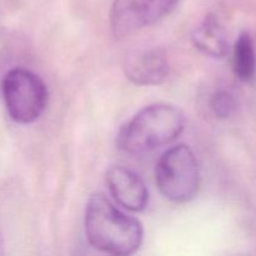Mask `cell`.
<instances>
[{
	"mask_svg": "<svg viewBox=\"0 0 256 256\" xmlns=\"http://www.w3.org/2000/svg\"><path fill=\"white\" fill-rule=\"evenodd\" d=\"M85 232L95 249L114 256L134 254L144 238L139 220L122 212L102 194L92 195L88 202Z\"/></svg>",
	"mask_w": 256,
	"mask_h": 256,
	"instance_id": "1",
	"label": "cell"
},
{
	"mask_svg": "<svg viewBox=\"0 0 256 256\" xmlns=\"http://www.w3.org/2000/svg\"><path fill=\"white\" fill-rule=\"evenodd\" d=\"M184 126L185 116L179 108L169 104L149 105L122 128L118 146L134 155L150 152L176 140Z\"/></svg>",
	"mask_w": 256,
	"mask_h": 256,
	"instance_id": "2",
	"label": "cell"
},
{
	"mask_svg": "<svg viewBox=\"0 0 256 256\" xmlns=\"http://www.w3.org/2000/svg\"><path fill=\"white\" fill-rule=\"evenodd\" d=\"M160 192L174 202H186L196 196L200 172L195 154L188 145L179 144L162 155L155 169Z\"/></svg>",
	"mask_w": 256,
	"mask_h": 256,
	"instance_id": "3",
	"label": "cell"
},
{
	"mask_svg": "<svg viewBox=\"0 0 256 256\" xmlns=\"http://www.w3.org/2000/svg\"><path fill=\"white\" fill-rule=\"evenodd\" d=\"M2 90L10 118L19 124L34 122L46 108V85L39 75L24 68L8 72Z\"/></svg>",
	"mask_w": 256,
	"mask_h": 256,
	"instance_id": "4",
	"label": "cell"
},
{
	"mask_svg": "<svg viewBox=\"0 0 256 256\" xmlns=\"http://www.w3.org/2000/svg\"><path fill=\"white\" fill-rule=\"evenodd\" d=\"M179 0H114L110 25L116 38H126L166 16Z\"/></svg>",
	"mask_w": 256,
	"mask_h": 256,
	"instance_id": "5",
	"label": "cell"
},
{
	"mask_svg": "<svg viewBox=\"0 0 256 256\" xmlns=\"http://www.w3.org/2000/svg\"><path fill=\"white\" fill-rule=\"evenodd\" d=\"M108 189L115 202L124 209L139 212L146 208L149 192L142 178L128 168L115 165L106 172Z\"/></svg>",
	"mask_w": 256,
	"mask_h": 256,
	"instance_id": "6",
	"label": "cell"
},
{
	"mask_svg": "<svg viewBox=\"0 0 256 256\" xmlns=\"http://www.w3.org/2000/svg\"><path fill=\"white\" fill-rule=\"evenodd\" d=\"M124 72L134 84L159 85L169 75V62L162 50H142L126 58Z\"/></svg>",
	"mask_w": 256,
	"mask_h": 256,
	"instance_id": "7",
	"label": "cell"
},
{
	"mask_svg": "<svg viewBox=\"0 0 256 256\" xmlns=\"http://www.w3.org/2000/svg\"><path fill=\"white\" fill-rule=\"evenodd\" d=\"M194 45L204 54L212 58L224 56L229 49L224 28L214 15H208L192 34Z\"/></svg>",
	"mask_w": 256,
	"mask_h": 256,
	"instance_id": "8",
	"label": "cell"
},
{
	"mask_svg": "<svg viewBox=\"0 0 256 256\" xmlns=\"http://www.w3.org/2000/svg\"><path fill=\"white\" fill-rule=\"evenodd\" d=\"M234 72L242 82H250L255 76L256 56L254 42L248 32H242L235 42Z\"/></svg>",
	"mask_w": 256,
	"mask_h": 256,
	"instance_id": "9",
	"label": "cell"
},
{
	"mask_svg": "<svg viewBox=\"0 0 256 256\" xmlns=\"http://www.w3.org/2000/svg\"><path fill=\"white\" fill-rule=\"evenodd\" d=\"M210 109L215 116L220 119H226L235 112L238 102L234 95L226 90H218L210 98Z\"/></svg>",
	"mask_w": 256,
	"mask_h": 256,
	"instance_id": "10",
	"label": "cell"
}]
</instances>
